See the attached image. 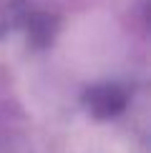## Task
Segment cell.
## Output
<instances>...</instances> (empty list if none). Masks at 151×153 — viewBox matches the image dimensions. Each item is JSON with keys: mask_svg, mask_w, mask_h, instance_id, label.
<instances>
[{"mask_svg": "<svg viewBox=\"0 0 151 153\" xmlns=\"http://www.w3.org/2000/svg\"><path fill=\"white\" fill-rule=\"evenodd\" d=\"M121 100H123L121 93H118L116 88H111V85L98 88V91H93V95H91V103L103 108V111H116V105H121Z\"/></svg>", "mask_w": 151, "mask_h": 153, "instance_id": "6da1fadb", "label": "cell"}]
</instances>
